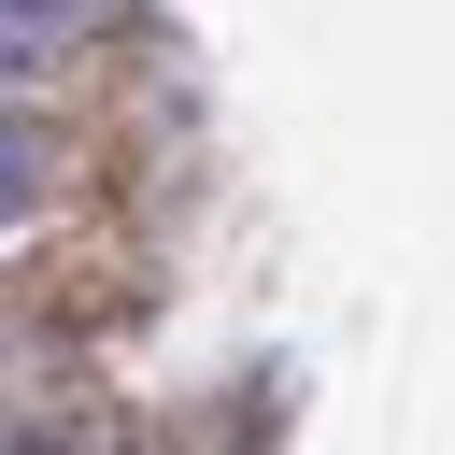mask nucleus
I'll list each match as a JSON object with an SVG mask.
<instances>
[{
	"mask_svg": "<svg viewBox=\"0 0 455 455\" xmlns=\"http://www.w3.org/2000/svg\"><path fill=\"white\" fill-rule=\"evenodd\" d=\"M43 171H57V142H43L28 114H0V228H14L28 199H43Z\"/></svg>",
	"mask_w": 455,
	"mask_h": 455,
	"instance_id": "1",
	"label": "nucleus"
}]
</instances>
